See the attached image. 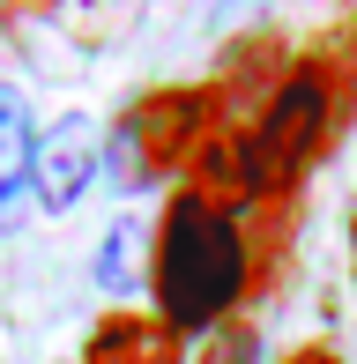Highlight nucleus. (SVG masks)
Masks as SVG:
<instances>
[{
    "label": "nucleus",
    "mask_w": 357,
    "mask_h": 364,
    "mask_svg": "<svg viewBox=\"0 0 357 364\" xmlns=\"http://www.w3.org/2000/svg\"><path fill=\"white\" fill-rule=\"evenodd\" d=\"M253 290V238L238 223V208L208 201V193L178 186L164 216L149 230V297L178 335H216L231 327V312Z\"/></svg>",
    "instance_id": "obj_1"
},
{
    "label": "nucleus",
    "mask_w": 357,
    "mask_h": 364,
    "mask_svg": "<svg viewBox=\"0 0 357 364\" xmlns=\"http://www.w3.org/2000/svg\"><path fill=\"white\" fill-rule=\"evenodd\" d=\"M343 97H350V75L335 60H298L275 75V90L261 97V119L246 127V208L253 201L275 208L313 171V156L343 127Z\"/></svg>",
    "instance_id": "obj_2"
},
{
    "label": "nucleus",
    "mask_w": 357,
    "mask_h": 364,
    "mask_svg": "<svg viewBox=\"0 0 357 364\" xmlns=\"http://www.w3.org/2000/svg\"><path fill=\"white\" fill-rule=\"evenodd\" d=\"M208 119H216V97L208 90H149V97H134L105 134V171L119 186H164L171 171H186L201 156Z\"/></svg>",
    "instance_id": "obj_3"
},
{
    "label": "nucleus",
    "mask_w": 357,
    "mask_h": 364,
    "mask_svg": "<svg viewBox=\"0 0 357 364\" xmlns=\"http://www.w3.org/2000/svg\"><path fill=\"white\" fill-rule=\"evenodd\" d=\"M105 171V119H90V112H68L60 127H45L38 134V156H30V193H38V208H75L90 193V178Z\"/></svg>",
    "instance_id": "obj_4"
},
{
    "label": "nucleus",
    "mask_w": 357,
    "mask_h": 364,
    "mask_svg": "<svg viewBox=\"0 0 357 364\" xmlns=\"http://www.w3.org/2000/svg\"><path fill=\"white\" fill-rule=\"evenodd\" d=\"M82 364H186V335L164 312H105L82 342Z\"/></svg>",
    "instance_id": "obj_5"
},
{
    "label": "nucleus",
    "mask_w": 357,
    "mask_h": 364,
    "mask_svg": "<svg viewBox=\"0 0 357 364\" xmlns=\"http://www.w3.org/2000/svg\"><path fill=\"white\" fill-rule=\"evenodd\" d=\"M30 156H38V127L15 82H0V216H15L30 193Z\"/></svg>",
    "instance_id": "obj_6"
},
{
    "label": "nucleus",
    "mask_w": 357,
    "mask_h": 364,
    "mask_svg": "<svg viewBox=\"0 0 357 364\" xmlns=\"http://www.w3.org/2000/svg\"><path fill=\"white\" fill-rule=\"evenodd\" d=\"M134 253H142L134 223L105 230V245H97V283H105V290H127V283H134Z\"/></svg>",
    "instance_id": "obj_7"
},
{
    "label": "nucleus",
    "mask_w": 357,
    "mask_h": 364,
    "mask_svg": "<svg viewBox=\"0 0 357 364\" xmlns=\"http://www.w3.org/2000/svg\"><path fill=\"white\" fill-rule=\"evenodd\" d=\"M201 364H261V342H253V327H216L208 335V350H201Z\"/></svg>",
    "instance_id": "obj_8"
},
{
    "label": "nucleus",
    "mask_w": 357,
    "mask_h": 364,
    "mask_svg": "<svg viewBox=\"0 0 357 364\" xmlns=\"http://www.w3.org/2000/svg\"><path fill=\"white\" fill-rule=\"evenodd\" d=\"M283 364H343V357H335V350H328V342H298V350H290Z\"/></svg>",
    "instance_id": "obj_9"
},
{
    "label": "nucleus",
    "mask_w": 357,
    "mask_h": 364,
    "mask_svg": "<svg viewBox=\"0 0 357 364\" xmlns=\"http://www.w3.org/2000/svg\"><path fill=\"white\" fill-rule=\"evenodd\" d=\"M350 290H357V223H350Z\"/></svg>",
    "instance_id": "obj_10"
}]
</instances>
